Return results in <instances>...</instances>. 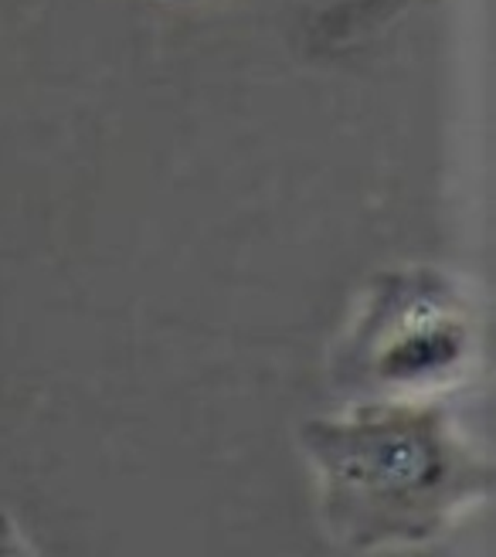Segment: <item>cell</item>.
Returning a JSON list of instances; mask_svg holds the SVG:
<instances>
[{"label":"cell","mask_w":496,"mask_h":557,"mask_svg":"<svg viewBox=\"0 0 496 557\" xmlns=\"http://www.w3.org/2000/svg\"><path fill=\"white\" fill-rule=\"evenodd\" d=\"M0 557H38L35 544L27 541L17 520L4 510H0Z\"/></svg>","instance_id":"cell-3"},{"label":"cell","mask_w":496,"mask_h":557,"mask_svg":"<svg viewBox=\"0 0 496 557\" xmlns=\"http://www.w3.org/2000/svg\"><path fill=\"white\" fill-rule=\"evenodd\" d=\"M486 364L476 289L446 265L377 269L330 344L326 381L340 405H449Z\"/></svg>","instance_id":"cell-2"},{"label":"cell","mask_w":496,"mask_h":557,"mask_svg":"<svg viewBox=\"0 0 496 557\" xmlns=\"http://www.w3.org/2000/svg\"><path fill=\"white\" fill-rule=\"evenodd\" d=\"M326 537L350 554L419 550L493 499L496 469L452 405H340L299 429Z\"/></svg>","instance_id":"cell-1"}]
</instances>
